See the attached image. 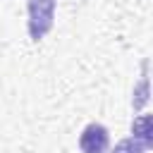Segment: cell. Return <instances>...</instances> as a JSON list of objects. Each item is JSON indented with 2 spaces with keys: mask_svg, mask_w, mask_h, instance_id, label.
<instances>
[{
  "mask_svg": "<svg viewBox=\"0 0 153 153\" xmlns=\"http://www.w3.org/2000/svg\"><path fill=\"white\" fill-rule=\"evenodd\" d=\"M131 136L139 139L146 148H153V112H146L131 120Z\"/></svg>",
  "mask_w": 153,
  "mask_h": 153,
  "instance_id": "3957f363",
  "label": "cell"
},
{
  "mask_svg": "<svg viewBox=\"0 0 153 153\" xmlns=\"http://www.w3.org/2000/svg\"><path fill=\"white\" fill-rule=\"evenodd\" d=\"M146 65H148V62H143V74H141V84H139V86L134 88V96H136V98L131 100V105H134L136 110H139V108H141V105L146 103V98H148V79H146Z\"/></svg>",
  "mask_w": 153,
  "mask_h": 153,
  "instance_id": "5b68a950",
  "label": "cell"
},
{
  "mask_svg": "<svg viewBox=\"0 0 153 153\" xmlns=\"http://www.w3.org/2000/svg\"><path fill=\"white\" fill-rule=\"evenodd\" d=\"M146 151V146L139 141V139H134V136H129V139H122L110 153H143Z\"/></svg>",
  "mask_w": 153,
  "mask_h": 153,
  "instance_id": "277c9868",
  "label": "cell"
},
{
  "mask_svg": "<svg viewBox=\"0 0 153 153\" xmlns=\"http://www.w3.org/2000/svg\"><path fill=\"white\" fill-rule=\"evenodd\" d=\"M55 2L57 0H29V36H31V41H41L53 29Z\"/></svg>",
  "mask_w": 153,
  "mask_h": 153,
  "instance_id": "6da1fadb",
  "label": "cell"
},
{
  "mask_svg": "<svg viewBox=\"0 0 153 153\" xmlns=\"http://www.w3.org/2000/svg\"><path fill=\"white\" fill-rule=\"evenodd\" d=\"M108 146H110V136L100 122H91L84 127V131L79 136L81 153H108Z\"/></svg>",
  "mask_w": 153,
  "mask_h": 153,
  "instance_id": "7a4b0ae2",
  "label": "cell"
}]
</instances>
